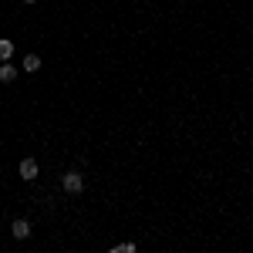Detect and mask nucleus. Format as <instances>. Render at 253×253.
I'll return each instance as SVG.
<instances>
[{
	"label": "nucleus",
	"instance_id": "1",
	"mask_svg": "<svg viewBox=\"0 0 253 253\" xmlns=\"http://www.w3.org/2000/svg\"><path fill=\"white\" fill-rule=\"evenodd\" d=\"M84 189V175L78 172V169H71V172H64V193H81Z\"/></svg>",
	"mask_w": 253,
	"mask_h": 253
},
{
	"label": "nucleus",
	"instance_id": "2",
	"mask_svg": "<svg viewBox=\"0 0 253 253\" xmlns=\"http://www.w3.org/2000/svg\"><path fill=\"white\" fill-rule=\"evenodd\" d=\"M17 172H20L24 182H34V179H38V162H34V159H24V162L17 166Z\"/></svg>",
	"mask_w": 253,
	"mask_h": 253
},
{
	"label": "nucleus",
	"instance_id": "3",
	"mask_svg": "<svg viewBox=\"0 0 253 253\" xmlns=\"http://www.w3.org/2000/svg\"><path fill=\"white\" fill-rule=\"evenodd\" d=\"M10 233L17 236V240H27V236H31V223H27V219H14Z\"/></svg>",
	"mask_w": 253,
	"mask_h": 253
},
{
	"label": "nucleus",
	"instance_id": "4",
	"mask_svg": "<svg viewBox=\"0 0 253 253\" xmlns=\"http://www.w3.org/2000/svg\"><path fill=\"white\" fill-rule=\"evenodd\" d=\"M17 78V68H14V64H3V61H0V81H14Z\"/></svg>",
	"mask_w": 253,
	"mask_h": 253
},
{
	"label": "nucleus",
	"instance_id": "5",
	"mask_svg": "<svg viewBox=\"0 0 253 253\" xmlns=\"http://www.w3.org/2000/svg\"><path fill=\"white\" fill-rule=\"evenodd\" d=\"M24 71H31V75L41 71V58H38V54H27V58H24Z\"/></svg>",
	"mask_w": 253,
	"mask_h": 253
},
{
	"label": "nucleus",
	"instance_id": "6",
	"mask_svg": "<svg viewBox=\"0 0 253 253\" xmlns=\"http://www.w3.org/2000/svg\"><path fill=\"white\" fill-rule=\"evenodd\" d=\"M14 54V41H7V38H0V61H7Z\"/></svg>",
	"mask_w": 253,
	"mask_h": 253
},
{
	"label": "nucleus",
	"instance_id": "7",
	"mask_svg": "<svg viewBox=\"0 0 253 253\" xmlns=\"http://www.w3.org/2000/svg\"><path fill=\"white\" fill-rule=\"evenodd\" d=\"M112 253H135V243H118Z\"/></svg>",
	"mask_w": 253,
	"mask_h": 253
},
{
	"label": "nucleus",
	"instance_id": "8",
	"mask_svg": "<svg viewBox=\"0 0 253 253\" xmlns=\"http://www.w3.org/2000/svg\"><path fill=\"white\" fill-rule=\"evenodd\" d=\"M24 3H34V0H24Z\"/></svg>",
	"mask_w": 253,
	"mask_h": 253
}]
</instances>
